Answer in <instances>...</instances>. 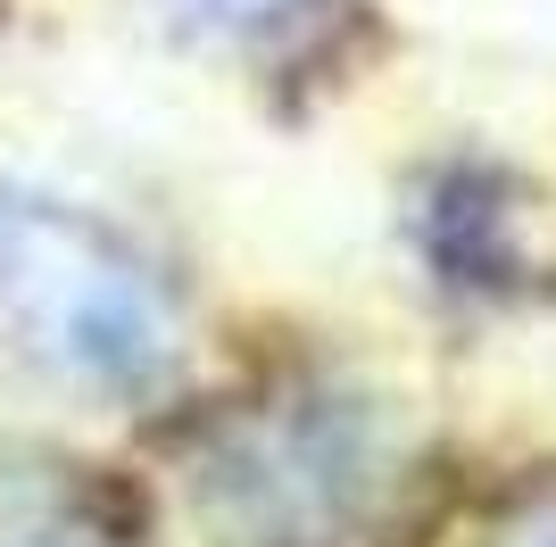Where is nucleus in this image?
Returning a JSON list of instances; mask_svg holds the SVG:
<instances>
[{
    "label": "nucleus",
    "mask_w": 556,
    "mask_h": 547,
    "mask_svg": "<svg viewBox=\"0 0 556 547\" xmlns=\"http://www.w3.org/2000/svg\"><path fill=\"white\" fill-rule=\"evenodd\" d=\"M498 547H556V489L523 506V514H515V523L498 531Z\"/></svg>",
    "instance_id": "obj_5"
},
{
    "label": "nucleus",
    "mask_w": 556,
    "mask_h": 547,
    "mask_svg": "<svg viewBox=\"0 0 556 547\" xmlns=\"http://www.w3.org/2000/svg\"><path fill=\"white\" fill-rule=\"evenodd\" d=\"M184 25L216 34L232 50H266V42H291L307 17H316V0H175Z\"/></svg>",
    "instance_id": "obj_4"
},
{
    "label": "nucleus",
    "mask_w": 556,
    "mask_h": 547,
    "mask_svg": "<svg viewBox=\"0 0 556 547\" xmlns=\"http://www.w3.org/2000/svg\"><path fill=\"white\" fill-rule=\"evenodd\" d=\"M424 481V440L374 382L307 373L232 407L191 448V506L216 547H382Z\"/></svg>",
    "instance_id": "obj_1"
},
{
    "label": "nucleus",
    "mask_w": 556,
    "mask_h": 547,
    "mask_svg": "<svg viewBox=\"0 0 556 547\" xmlns=\"http://www.w3.org/2000/svg\"><path fill=\"white\" fill-rule=\"evenodd\" d=\"M432 232H482V250L457 266V282H482V291H507L515 274H548V225L540 207H515L507 175H448L441 207H432Z\"/></svg>",
    "instance_id": "obj_3"
},
{
    "label": "nucleus",
    "mask_w": 556,
    "mask_h": 547,
    "mask_svg": "<svg viewBox=\"0 0 556 547\" xmlns=\"http://www.w3.org/2000/svg\"><path fill=\"white\" fill-rule=\"evenodd\" d=\"M184 373V307L166 274L75 200L0 182V382L141 407Z\"/></svg>",
    "instance_id": "obj_2"
}]
</instances>
